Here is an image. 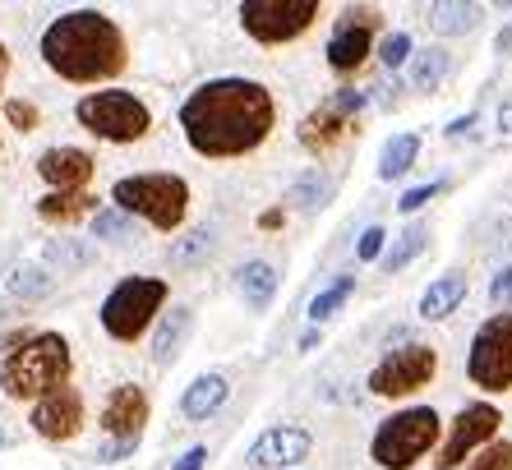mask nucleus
Listing matches in <instances>:
<instances>
[{
  "label": "nucleus",
  "instance_id": "f257e3e1",
  "mask_svg": "<svg viewBox=\"0 0 512 470\" xmlns=\"http://www.w3.org/2000/svg\"><path fill=\"white\" fill-rule=\"evenodd\" d=\"M277 125L273 93L254 79H208L180 106V130L199 157H245Z\"/></svg>",
  "mask_w": 512,
  "mask_h": 470
},
{
  "label": "nucleus",
  "instance_id": "f03ea898",
  "mask_svg": "<svg viewBox=\"0 0 512 470\" xmlns=\"http://www.w3.org/2000/svg\"><path fill=\"white\" fill-rule=\"evenodd\" d=\"M42 60L47 70L70 83H107L125 74L130 42L102 10H70L51 19L42 33Z\"/></svg>",
  "mask_w": 512,
  "mask_h": 470
},
{
  "label": "nucleus",
  "instance_id": "7ed1b4c3",
  "mask_svg": "<svg viewBox=\"0 0 512 470\" xmlns=\"http://www.w3.org/2000/svg\"><path fill=\"white\" fill-rule=\"evenodd\" d=\"M70 369H74L70 341L60 337V332H33L19 351L5 355L0 388L10 392L14 401H42L47 392L70 383Z\"/></svg>",
  "mask_w": 512,
  "mask_h": 470
},
{
  "label": "nucleus",
  "instance_id": "20e7f679",
  "mask_svg": "<svg viewBox=\"0 0 512 470\" xmlns=\"http://www.w3.org/2000/svg\"><path fill=\"white\" fill-rule=\"evenodd\" d=\"M111 203L125 217H143L157 231H180L185 212H190V185L171 171H143V176H125L111 185Z\"/></svg>",
  "mask_w": 512,
  "mask_h": 470
},
{
  "label": "nucleus",
  "instance_id": "39448f33",
  "mask_svg": "<svg viewBox=\"0 0 512 470\" xmlns=\"http://www.w3.org/2000/svg\"><path fill=\"white\" fill-rule=\"evenodd\" d=\"M439 443V415L434 406H406L393 420H383L370 438V457L383 470H411L429 447Z\"/></svg>",
  "mask_w": 512,
  "mask_h": 470
},
{
  "label": "nucleus",
  "instance_id": "423d86ee",
  "mask_svg": "<svg viewBox=\"0 0 512 470\" xmlns=\"http://www.w3.org/2000/svg\"><path fill=\"white\" fill-rule=\"evenodd\" d=\"M74 116H79V125L88 134H97L107 143H139L143 134L153 130V111L134 93H125V88H102V93L79 97Z\"/></svg>",
  "mask_w": 512,
  "mask_h": 470
},
{
  "label": "nucleus",
  "instance_id": "0eeeda50",
  "mask_svg": "<svg viewBox=\"0 0 512 470\" xmlns=\"http://www.w3.org/2000/svg\"><path fill=\"white\" fill-rule=\"evenodd\" d=\"M171 286L162 277H125L116 291L102 300V328L116 341H139L153 328V318L162 314Z\"/></svg>",
  "mask_w": 512,
  "mask_h": 470
},
{
  "label": "nucleus",
  "instance_id": "6e6552de",
  "mask_svg": "<svg viewBox=\"0 0 512 470\" xmlns=\"http://www.w3.org/2000/svg\"><path fill=\"white\" fill-rule=\"evenodd\" d=\"M314 19H319V0H245L240 5V24L263 47L296 42L300 33H310Z\"/></svg>",
  "mask_w": 512,
  "mask_h": 470
},
{
  "label": "nucleus",
  "instance_id": "1a4fd4ad",
  "mask_svg": "<svg viewBox=\"0 0 512 470\" xmlns=\"http://www.w3.org/2000/svg\"><path fill=\"white\" fill-rule=\"evenodd\" d=\"M466 374L485 392H508L512 388V314H494L471 341L466 355Z\"/></svg>",
  "mask_w": 512,
  "mask_h": 470
},
{
  "label": "nucleus",
  "instance_id": "9d476101",
  "mask_svg": "<svg viewBox=\"0 0 512 470\" xmlns=\"http://www.w3.org/2000/svg\"><path fill=\"white\" fill-rule=\"evenodd\" d=\"M434 374H439V355L420 346V341H411V346H397L374 365L370 392L374 397H411V392L429 388Z\"/></svg>",
  "mask_w": 512,
  "mask_h": 470
},
{
  "label": "nucleus",
  "instance_id": "9b49d317",
  "mask_svg": "<svg viewBox=\"0 0 512 470\" xmlns=\"http://www.w3.org/2000/svg\"><path fill=\"white\" fill-rule=\"evenodd\" d=\"M499 424H503V415L494 411L489 401H476V406L457 411V420H453V429H448V438H443L439 461H434V466H439V470H462L466 461L480 452V447L494 443Z\"/></svg>",
  "mask_w": 512,
  "mask_h": 470
},
{
  "label": "nucleus",
  "instance_id": "f8f14e48",
  "mask_svg": "<svg viewBox=\"0 0 512 470\" xmlns=\"http://www.w3.org/2000/svg\"><path fill=\"white\" fill-rule=\"evenodd\" d=\"M365 106V97L351 93V88H337L328 102H319L310 116L300 120V148H310V153H328L346 134L356 130V111Z\"/></svg>",
  "mask_w": 512,
  "mask_h": 470
},
{
  "label": "nucleus",
  "instance_id": "ddd939ff",
  "mask_svg": "<svg viewBox=\"0 0 512 470\" xmlns=\"http://www.w3.org/2000/svg\"><path fill=\"white\" fill-rule=\"evenodd\" d=\"M379 28H383V14L374 10V5H351V10H342L333 37H328V65H333L337 74L360 70L365 56H370Z\"/></svg>",
  "mask_w": 512,
  "mask_h": 470
},
{
  "label": "nucleus",
  "instance_id": "4468645a",
  "mask_svg": "<svg viewBox=\"0 0 512 470\" xmlns=\"http://www.w3.org/2000/svg\"><path fill=\"white\" fill-rule=\"evenodd\" d=\"M33 429L42 438H51V443H70V438H79V429H84V397L65 383V388L47 392V397L33 406Z\"/></svg>",
  "mask_w": 512,
  "mask_h": 470
},
{
  "label": "nucleus",
  "instance_id": "2eb2a0df",
  "mask_svg": "<svg viewBox=\"0 0 512 470\" xmlns=\"http://www.w3.org/2000/svg\"><path fill=\"white\" fill-rule=\"evenodd\" d=\"M143 424H148V392L134 383H120L102 406V429L111 434V443H139Z\"/></svg>",
  "mask_w": 512,
  "mask_h": 470
},
{
  "label": "nucleus",
  "instance_id": "dca6fc26",
  "mask_svg": "<svg viewBox=\"0 0 512 470\" xmlns=\"http://www.w3.org/2000/svg\"><path fill=\"white\" fill-rule=\"evenodd\" d=\"M314 438L305 429H291V424H277V429H263L250 447V466L259 470H282V466H300L310 457Z\"/></svg>",
  "mask_w": 512,
  "mask_h": 470
},
{
  "label": "nucleus",
  "instance_id": "f3484780",
  "mask_svg": "<svg viewBox=\"0 0 512 470\" xmlns=\"http://www.w3.org/2000/svg\"><path fill=\"white\" fill-rule=\"evenodd\" d=\"M37 171L51 185V194H84V185L93 180V157L84 148H47L37 157Z\"/></svg>",
  "mask_w": 512,
  "mask_h": 470
},
{
  "label": "nucleus",
  "instance_id": "a211bd4d",
  "mask_svg": "<svg viewBox=\"0 0 512 470\" xmlns=\"http://www.w3.org/2000/svg\"><path fill=\"white\" fill-rule=\"evenodd\" d=\"M462 300H466V277L462 272H443L439 282H429V291L420 295V318L439 323V318H448Z\"/></svg>",
  "mask_w": 512,
  "mask_h": 470
},
{
  "label": "nucleus",
  "instance_id": "6ab92c4d",
  "mask_svg": "<svg viewBox=\"0 0 512 470\" xmlns=\"http://www.w3.org/2000/svg\"><path fill=\"white\" fill-rule=\"evenodd\" d=\"M222 401H227V378H222V374H199L190 388H185L180 411L190 415V420H208V415H213Z\"/></svg>",
  "mask_w": 512,
  "mask_h": 470
},
{
  "label": "nucleus",
  "instance_id": "aec40b11",
  "mask_svg": "<svg viewBox=\"0 0 512 470\" xmlns=\"http://www.w3.org/2000/svg\"><path fill=\"white\" fill-rule=\"evenodd\" d=\"M5 291H10L14 300H42V295H51V272L28 259H14L10 268H5Z\"/></svg>",
  "mask_w": 512,
  "mask_h": 470
},
{
  "label": "nucleus",
  "instance_id": "412c9836",
  "mask_svg": "<svg viewBox=\"0 0 512 470\" xmlns=\"http://www.w3.org/2000/svg\"><path fill=\"white\" fill-rule=\"evenodd\" d=\"M42 259L56 272H84L97 263V249L88 245V240H47V245H42Z\"/></svg>",
  "mask_w": 512,
  "mask_h": 470
},
{
  "label": "nucleus",
  "instance_id": "4be33fe9",
  "mask_svg": "<svg viewBox=\"0 0 512 470\" xmlns=\"http://www.w3.org/2000/svg\"><path fill=\"white\" fill-rule=\"evenodd\" d=\"M416 157H420V134H393L379 153V180L406 176V171L416 166Z\"/></svg>",
  "mask_w": 512,
  "mask_h": 470
},
{
  "label": "nucleus",
  "instance_id": "5701e85b",
  "mask_svg": "<svg viewBox=\"0 0 512 470\" xmlns=\"http://www.w3.org/2000/svg\"><path fill=\"white\" fill-rule=\"evenodd\" d=\"M88 212H97L93 194H47V199L37 203V217H42V222H56V226H70V222H79V217H88Z\"/></svg>",
  "mask_w": 512,
  "mask_h": 470
},
{
  "label": "nucleus",
  "instance_id": "b1692460",
  "mask_svg": "<svg viewBox=\"0 0 512 470\" xmlns=\"http://www.w3.org/2000/svg\"><path fill=\"white\" fill-rule=\"evenodd\" d=\"M236 282H240V295H245L254 309H268V300H273V291H277V272H273V263L250 259L236 272Z\"/></svg>",
  "mask_w": 512,
  "mask_h": 470
},
{
  "label": "nucleus",
  "instance_id": "393cba45",
  "mask_svg": "<svg viewBox=\"0 0 512 470\" xmlns=\"http://www.w3.org/2000/svg\"><path fill=\"white\" fill-rule=\"evenodd\" d=\"M185 332H190V309H171V314H162V323H157V332H153V360L157 365H171V360H176Z\"/></svg>",
  "mask_w": 512,
  "mask_h": 470
},
{
  "label": "nucleus",
  "instance_id": "a878e982",
  "mask_svg": "<svg viewBox=\"0 0 512 470\" xmlns=\"http://www.w3.org/2000/svg\"><path fill=\"white\" fill-rule=\"evenodd\" d=\"M328 199H333V176H319V171H305L286 194V203H296L300 212H319Z\"/></svg>",
  "mask_w": 512,
  "mask_h": 470
},
{
  "label": "nucleus",
  "instance_id": "bb28decb",
  "mask_svg": "<svg viewBox=\"0 0 512 470\" xmlns=\"http://www.w3.org/2000/svg\"><path fill=\"white\" fill-rule=\"evenodd\" d=\"M480 24V5H429V28L434 33H471Z\"/></svg>",
  "mask_w": 512,
  "mask_h": 470
},
{
  "label": "nucleus",
  "instance_id": "cd10ccee",
  "mask_svg": "<svg viewBox=\"0 0 512 470\" xmlns=\"http://www.w3.org/2000/svg\"><path fill=\"white\" fill-rule=\"evenodd\" d=\"M351 291H356V277H337L333 286H323V291L310 300V323H314V328H319L323 318H333L337 309L351 300Z\"/></svg>",
  "mask_w": 512,
  "mask_h": 470
},
{
  "label": "nucleus",
  "instance_id": "c85d7f7f",
  "mask_svg": "<svg viewBox=\"0 0 512 470\" xmlns=\"http://www.w3.org/2000/svg\"><path fill=\"white\" fill-rule=\"evenodd\" d=\"M443 74H448V51L429 47V51H420L416 65H411V88H420V93H425V88H439Z\"/></svg>",
  "mask_w": 512,
  "mask_h": 470
},
{
  "label": "nucleus",
  "instance_id": "c756f323",
  "mask_svg": "<svg viewBox=\"0 0 512 470\" xmlns=\"http://www.w3.org/2000/svg\"><path fill=\"white\" fill-rule=\"evenodd\" d=\"M425 240H429V231H425V226H411V231H406V235H397V245L393 249H388V254H383V268H388V272H402L406 268V263H411V259H416V254H420V249H425Z\"/></svg>",
  "mask_w": 512,
  "mask_h": 470
},
{
  "label": "nucleus",
  "instance_id": "7c9ffc66",
  "mask_svg": "<svg viewBox=\"0 0 512 470\" xmlns=\"http://www.w3.org/2000/svg\"><path fill=\"white\" fill-rule=\"evenodd\" d=\"M466 470H512V443H508V438H503V443H499V438H494V443H485L476 457L466 461Z\"/></svg>",
  "mask_w": 512,
  "mask_h": 470
},
{
  "label": "nucleus",
  "instance_id": "2f4dec72",
  "mask_svg": "<svg viewBox=\"0 0 512 470\" xmlns=\"http://www.w3.org/2000/svg\"><path fill=\"white\" fill-rule=\"evenodd\" d=\"M93 235L97 240H120V235H130V217L116 212V208H102L93 217Z\"/></svg>",
  "mask_w": 512,
  "mask_h": 470
},
{
  "label": "nucleus",
  "instance_id": "473e14b6",
  "mask_svg": "<svg viewBox=\"0 0 512 470\" xmlns=\"http://www.w3.org/2000/svg\"><path fill=\"white\" fill-rule=\"evenodd\" d=\"M379 60L388 65V70H402L406 60H411V37H406V33H388V37H383V47H379Z\"/></svg>",
  "mask_w": 512,
  "mask_h": 470
},
{
  "label": "nucleus",
  "instance_id": "72a5a7b5",
  "mask_svg": "<svg viewBox=\"0 0 512 470\" xmlns=\"http://www.w3.org/2000/svg\"><path fill=\"white\" fill-rule=\"evenodd\" d=\"M383 240H388V235H383V226H370V231L360 235V249H356V259H360V263L383 259Z\"/></svg>",
  "mask_w": 512,
  "mask_h": 470
},
{
  "label": "nucleus",
  "instance_id": "f704fd0d",
  "mask_svg": "<svg viewBox=\"0 0 512 470\" xmlns=\"http://www.w3.org/2000/svg\"><path fill=\"white\" fill-rule=\"evenodd\" d=\"M434 194H439V180H429V185L406 189V194H402V203H397V208H402V212H420L429 199H434Z\"/></svg>",
  "mask_w": 512,
  "mask_h": 470
},
{
  "label": "nucleus",
  "instance_id": "c9c22d12",
  "mask_svg": "<svg viewBox=\"0 0 512 470\" xmlns=\"http://www.w3.org/2000/svg\"><path fill=\"white\" fill-rule=\"evenodd\" d=\"M489 300H494L503 314H512V268H503L499 277H494V286H489Z\"/></svg>",
  "mask_w": 512,
  "mask_h": 470
},
{
  "label": "nucleus",
  "instance_id": "e433bc0d",
  "mask_svg": "<svg viewBox=\"0 0 512 470\" xmlns=\"http://www.w3.org/2000/svg\"><path fill=\"white\" fill-rule=\"evenodd\" d=\"M5 116H10L19 130H33V125H37V106L33 102H10V106H5Z\"/></svg>",
  "mask_w": 512,
  "mask_h": 470
},
{
  "label": "nucleus",
  "instance_id": "4c0bfd02",
  "mask_svg": "<svg viewBox=\"0 0 512 470\" xmlns=\"http://www.w3.org/2000/svg\"><path fill=\"white\" fill-rule=\"evenodd\" d=\"M199 249H213V231H208V226H203V231H194L190 240H185V245L176 249V259H194Z\"/></svg>",
  "mask_w": 512,
  "mask_h": 470
},
{
  "label": "nucleus",
  "instance_id": "58836bf2",
  "mask_svg": "<svg viewBox=\"0 0 512 470\" xmlns=\"http://www.w3.org/2000/svg\"><path fill=\"white\" fill-rule=\"evenodd\" d=\"M203 461H208V447H190L171 470H203Z\"/></svg>",
  "mask_w": 512,
  "mask_h": 470
},
{
  "label": "nucleus",
  "instance_id": "ea45409f",
  "mask_svg": "<svg viewBox=\"0 0 512 470\" xmlns=\"http://www.w3.org/2000/svg\"><path fill=\"white\" fill-rule=\"evenodd\" d=\"M134 447H139V443H107L102 452H97V461H120V457H130Z\"/></svg>",
  "mask_w": 512,
  "mask_h": 470
},
{
  "label": "nucleus",
  "instance_id": "a19ab883",
  "mask_svg": "<svg viewBox=\"0 0 512 470\" xmlns=\"http://www.w3.org/2000/svg\"><path fill=\"white\" fill-rule=\"evenodd\" d=\"M471 125H476V116H462V120H453V125H448V134H453V139H457V134H466V130H471Z\"/></svg>",
  "mask_w": 512,
  "mask_h": 470
},
{
  "label": "nucleus",
  "instance_id": "79ce46f5",
  "mask_svg": "<svg viewBox=\"0 0 512 470\" xmlns=\"http://www.w3.org/2000/svg\"><path fill=\"white\" fill-rule=\"evenodd\" d=\"M499 130H503V134H512V102H508V106H499Z\"/></svg>",
  "mask_w": 512,
  "mask_h": 470
},
{
  "label": "nucleus",
  "instance_id": "37998d69",
  "mask_svg": "<svg viewBox=\"0 0 512 470\" xmlns=\"http://www.w3.org/2000/svg\"><path fill=\"white\" fill-rule=\"evenodd\" d=\"M314 341H319V328H310L305 337H300V351H314Z\"/></svg>",
  "mask_w": 512,
  "mask_h": 470
},
{
  "label": "nucleus",
  "instance_id": "c03bdc74",
  "mask_svg": "<svg viewBox=\"0 0 512 470\" xmlns=\"http://www.w3.org/2000/svg\"><path fill=\"white\" fill-rule=\"evenodd\" d=\"M5 74H10V51L0 47V88H5Z\"/></svg>",
  "mask_w": 512,
  "mask_h": 470
},
{
  "label": "nucleus",
  "instance_id": "a18cd8bd",
  "mask_svg": "<svg viewBox=\"0 0 512 470\" xmlns=\"http://www.w3.org/2000/svg\"><path fill=\"white\" fill-rule=\"evenodd\" d=\"M5 443H10V434H5V429H0V447H5Z\"/></svg>",
  "mask_w": 512,
  "mask_h": 470
},
{
  "label": "nucleus",
  "instance_id": "49530a36",
  "mask_svg": "<svg viewBox=\"0 0 512 470\" xmlns=\"http://www.w3.org/2000/svg\"><path fill=\"white\" fill-rule=\"evenodd\" d=\"M0 318H5V305H0Z\"/></svg>",
  "mask_w": 512,
  "mask_h": 470
}]
</instances>
